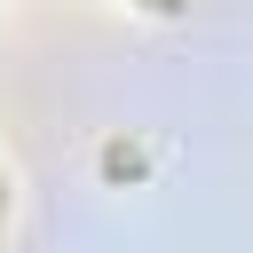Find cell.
<instances>
[{"label":"cell","instance_id":"obj_1","mask_svg":"<svg viewBox=\"0 0 253 253\" xmlns=\"http://www.w3.org/2000/svg\"><path fill=\"white\" fill-rule=\"evenodd\" d=\"M142 8H158V16H174V8H182V0H142Z\"/></svg>","mask_w":253,"mask_h":253}]
</instances>
